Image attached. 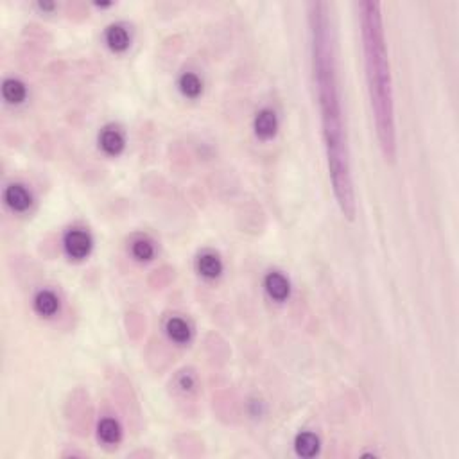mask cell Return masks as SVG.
Returning <instances> with one entry per match:
<instances>
[{
    "instance_id": "1",
    "label": "cell",
    "mask_w": 459,
    "mask_h": 459,
    "mask_svg": "<svg viewBox=\"0 0 459 459\" xmlns=\"http://www.w3.org/2000/svg\"><path fill=\"white\" fill-rule=\"evenodd\" d=\"M307 8H309L310 61H312V78L318 95L319 113H322L326 165L341 214L352 221L357 212L356 189H353L352 160H350L347 122H344L343 101H341V86L337 78L335 33L331 17V4L310 2Z\"/></svg>"
},
{
    "instance_id": "2",
    "label": "cell",
    "mask_w": 459,
    "mask_h": 459,
    "mask_svg": "<svg viewBox=\"0 0 459 459\" xmlns=\"http://www.w3.org/2000/svg\"><path fill=\"white\" fill-rule=\"evenodd\" d=\"M357 9H359L362 51H365L366 81H368L369 103L374 110L378 146H381L384 158L395 162V101H393V83H391L386 38H384V27H382L381 4L378 2H359Z\"/></svg>"
},
{
    "instance_id": "3",
    "label": "cell",
    "mask_w": 459,
    "mask_h": 459,
    "mask_svg": "<svg viewBox=\"0 0 459 459\" xmlns=\"http://www.w3.org/2000/svg\"><path fill=\"white\" fill-rule=\"evenodd\" d=\"M63 249L67 257H70L72 260H85L86 257H90L92 249H94V239L85 230L74 228L65 233Z\"/></svg>"
},
{
    "instance_id": "4",
    "label": "cell",
    "mask_w": 459,
    "mask_h": 459,
    "mask_svg": "<svg viewBox=\"0 0 459 459\" xmlns=\"http://www.w3.org/2000/svg\"><path fill=\"white\" fill-rule=\"evenodd\" d=\"M4 203L13 212H27L33 205V194L27 190L26 185L11 183L4 190Z\"/></svg>"
},
{
    "instance_id": "5",
    "label": "cell",
    "mask_w": 459,
    "mask_h": 459,
    "mask_svg": "<svg viewBox=\"0 0 459 459\" xmlns=\"http://www.w3.org/2000/svg\"><path fill=\"white\" fill-rule=\"evenodd\" d=\"M264 289L267 297L275 301H285L291 294V283L287 276L282 275L280 271H269L264 278Z\"/></svg>"
},
{
    "instance_id": "6",
    "label": "cell",
    "mask_w": 459,
    "mask_h": 459,
    "mask_svg": "<svg viewBox=\"0 0 459 459\" xmlns=\"http://www.w3.org/2000/svg\"><path fill=\"white\" fill-rule=\"evenodd\" d=\"M253 129L255 135L260 140H269L278 131V117H276V113L271 108H262L260 112L255 115Z\"/></svg>"
},
{
    "instance_id": "7",
    "label": "cell",
    "mask_w": 459,
    "mask_h": 459,
    "mask_svg": "<svg viewBox=\"0 0 459 459\" xmlns=\"http://www.w3.org/2000/svg\"><path fill=\"white\" fill-rule=\"evenodd\" d=\"M99 147L103 149L104 155L119 156L126 147L124 135L120 133V129L108 126L99 133Z\"/></svg>"
},
{
    "instance_id": "8",
    "label": "cell",
    "mask_w": 459,
    "mask_h": 459,
    "mask_svg": "<svg viewBox=\"0 0 459 459\" xmlns=\"http://www.w3.org/2000/svg\"><path fill=\"white\" fill-rule=\"evenodd\" d=\"M196 269L199 275L206 280L219 278L223 273V260L214 251H203L198 258H196Z\"/></svg>"
},
{
    "instance_id": "9",
    "label": "cell",
    "mask_w": 459,
    "mask_h": 459,
    "mask_svg": "<svg viewBox=\"0 0 459 459\" xmlns=\"http://www.w3.org/2000/svg\"><path fill=\"white\" fill-rule=\"evenodd\" d=\"M33 307H35V312L40 314L42 318H52L60 312V298L49 289H43V291L36 292L33 298Z\"/></svg>"
},
{
    "instance_id": "10",
    "label": "cell",
    "mask_w": 459,
    "mask_h": 459,
    "mask_svg": "<svg viewBox=\"0 0 459 459\" xmlns=\"http://www.w3.org/2000/svg\"><path fill=\"white\" fill-rule=\"evenodd\" d=\"M104 42L113 52H124L131 43V36L122 24H112L104 31Z\"/></svg>"
},
{
    "instance_id": "11",
    "label": "cell",
    "mask_w": 459,
    "mask_h": 459,
    "mask_svg": "<svg viewBox=\"0 0 459 459\" xmlns=\"http://www.w3.org/2000/svg\"><path fill=\"white\" fill-rule=\"evenodd\" d=\"M319 449H322V443L319 438L310 431H301L297 434L294 438V451L301 458H314V456L319 454Z\"/></svg>"
},
{
    "instance_id": "12",
    "label": "cell",
    "mask_w": 459,
    "mask_h": 459,
    "mask_svg": "<svg viewBox=\"0 0 459 459\" xmlns=\"http://www.w3.org/2000/svg\"><path fill=\"white\" fill-rule=\"evenodd\" d=\"M165 332H167L169 340L178 344H187L192 340V328H190L189 322H185L183 318H178V316L167 319Z\"/></svg>"
},
{
    "instance_id": "13",
    "label": "cell",
    "mask_w": 459,
    "mask_h": 459,
    "mask_svg": "<svg viewBox=\"0 0 459 459\" xmlns=\"http://www.w3.org/2000/svg\"><path fill=\"white\" fill-rule=\"evenodd\" d=\"M97 438L106 445H117L122 440V427L115 418H103L97 425Z\"/></svg>"
},
{
    "instance_id": "14",
    "label": "cell",
    "mask_w": 459,
    "mask_h": 459,
    "mask_svg": "<svg viewBox=\"0 0 459 459\" xmlns=\"http://www.w3.org/2000/svg\"><path fill=\"white\" fill-rule=\"evenodd\" d=\"M2 97L9 104H22L27 97V86L20 79H4V83H2Z\"/></svg>"
},
{
    "instance_id": "15",
    "label": "cell",
    "mask_w": 459,
    "mask_h": 459,
    "mask_svg": "<svg viewBox=\"0 0 459 459\" xmlns=\"http://www.w3.org/2000/svg\"><path fill=\"white\" fill-rule=\"evenodd\" d=\"M178 88H180L183 97H187V99H196L203 92V81L199 79L198 74L185 72L181 74L180 79H178Z\"/></svg>"
},
{
    "instance_id": "16",
    "label": "cell",
    "mask_w": 459,
    "mask_h": 459,
    "mask_svg": "<svg viewBox=\"0 0 459 459\" xmlns=\"http://www.w3.org/2000/svg\"><path fill=\"white\" fill-rule=\"evenodd\" d=\"M131 255L137 258L138 262H149L151 258L155 257V246L149 239H137L131 244Z\"/></svg>"
},
{
    "instance_id": "17",
    "label": "cell",
    "mask_w": 459,
    "mask_h": 459,
    "mask_svg": "<svg viewBox=\"0 0 459 459\" xmlns=\"http://www.w3.org/2000/svg\"><path fill=\"white\" fill-rule=\"evenodd\" d=\"M196 384H198V378H196L194 372H190V369H185L176 377L178 390L183 391V393H192L196 390Z\"/></svg>"
},
{
    "instance_id": "18",
    "label": "cell",
    "mask_w": 459,
    "mask_h": 459,
    "mask_svg": "<svg viewBox=\"0 0 459 459\" xmlns=\"http://www.w3.org/2000/svg\"><path fill=\"white\" fill-rule=\"evenodd\" d=\"M40 9H52L54 8V4H47V2H43V4H38Z\"/></svg>"
}]
</instances>
